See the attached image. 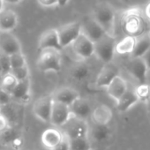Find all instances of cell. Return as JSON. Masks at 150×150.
I'll return each mask as SVG.
<instances>
[{
  "label": "cell",
  "instance_id": "28",
  "mask_svg": "<svg viewBox=\"0 0 150 150\" xmlns=\"http://www.w3.org/2000/svg\"><path fill=\"white\" fill-rule=\"evenodd\" d=\"M134 93L139 102L147 104L150 101V84L149 83L139 84L134 88Z\"/></svg>",
  "mask_w": 150,
  "mask_h": 150
},
{
  "label": "cell",
  "instance_id": "1",
  "mask_svg": "<svg viewBox=\"0 0 150 150\" xmlns=\"http://www.w3.org/2000/svg\"><path fill=\"white\" fill-rule=\"evenodd\" d=\"M92 18L103 29L106 35L115 37L116 13L110 4L107 2L98 3L93 9Z\"/></svg>",
  "mask_w": 150,
  "mask_h": 150
},
{
  "label": "cell",
  "instance_id": "29",
  "mask_svg": "<svg viewBox=\"0 0 150 150\" xmlns=\"http://www.w3.org/2000/svg\"><path fill=\"white\" fill-rule=\"evenodd\" d=\"M17 83H18V81L11 73H8L5 75V76H3L1 81H0V88L11 95L12 91L15 88Z\"/></svg>",
  "mask_w": 150,
  "mask_h": 150
},
{
  "label": "cell",
  "instance_id": "36",
  "mask_svg": "<svg viewBox=\"0 0 150 150\" xmlns=\"http://www.w3.org/2000/svg\"><path fill=\"white\" fill-rule=\"evenodd\" d=\"M51 150H70V146H69V139H67L65 136H64L63 140L56 146L54 148Z\"/></svg>",
  "mask_w": 150,
  "mask_h": 150
},
{
  "label": "cell",
  "instance_id": "3",
  "mask_svg": "<svg viewBox=\"0 0 150 150\" xmlns=\"http://www.w3.org/2000/svg\"><path fill=\"white\" fill-rule=\"evenodd\" d=\"M36 65L41 71H59L61 70V55L60 51L56 50H42L37 61Z\"/></svg>",
  "mask_w": 150,
  "mask_h": 150
},
{
  "label": "cell",
  "instance_id": "22",
  "mask_svg": "<svg viewBox=\"0 0 150 150\" xmlns=\"http://www.w3.org/2000/svg\"><path fill=\"white\" fill-rule=\"evenodd\" d=\"M12 98L21 103L28 102L30 99V80L18 81L17 85L11 93Z\"/></svg>",
  "mask_w": 150,
  "mask_h": 150
},
{
  "label": "cell",
  "instance_id": "18",
  "mask_svg": "<svg viewBox=\"0 0 150 150\" xmlns=\"http://www.w3.org/2000/svg\"><path fill=\"white\" fill-rule=\"evenodd\" d=\"M106 89L109 96L117 103L128 89V85L125 80L118 75L111 81V82L107 86Z\"/></svg>",
  "mask_w": 150,
  "mask_h": 150
},
{
  "label": "cell",
  "instance_id": "10",
  "mask_svg": "<svg viewBox=\"0 0 150 150\" xmlns=\"http://www.w3.org/2000/svg\"><path fill=\"white\" fill-rule=\"evenodd\" d=\"M71 46L74 54L82 60H86L94 55V42L83 34H81Z\"/></svg>",
  "mask_w": 150,
  "mask_h": 150
},
{
  "label": "cell",
  "instance_id": "23",
  "mask_svg": "<svg viewBox=\"0 0 150 150\" xmlns=\"http://www.w3.org/2000/svg\"><path fill=\"white\" fill-rule=\"evenodd\" d=\"M137 103H139L137 96L134 93V89H128L117 102V109L119 112H125L132 108Z\"/></svg>",
  "mask_w": 150,
  "mask_h": 150
},
{
  "label": "cell",
  "instance_id": "32",
  "mask_svg": "<svg viewBox=\"0 0 150 150\" xmlns=\"http://www.w3.org/2000/svg\"><path fill=\"white\" fill-rule=\"evenodd\" d=\"M0 68H1L3 76H5V75H6L8 73H11L12 68H11L9 56L0 53Z\"/></svg>",
  "mask_w": 150,
  "mask_h": 150
},
{
  "label": "cell",
  "instance_id": "19",
  "mask_svg": "<svg viewBox=\"0 0 150 150\" xmlns=\"http://www.w3.org/2000/svg\"><path fill=\"white\" fill-rule=\"evenodd\" d=\"M91 117L95 125H109L113 117V111L108 105L100 104L93 110Z\"/></svg>",
  "mask_w": 150,
  "mask_h": 150
},
{
  "label": "cell",
  "instance_id": "34",
  "mask_svg": "<svg viewBox=\"0 0 150 150\" xmlns=\"http://www.w3.org/2000/svg\"><path fill=\"white\" fill-rule=\"evenodd\" d=\"M38 4L45 8H51L55 6H58L57 0H37Z\"/></svg>",
  "mask_w": 150,
  "mask_h": 150
},
{
  "label": "cell",
  "instance_id": "5",
  "mask_svg": "<svg viewBox=\"0 0 150 150\" xmlns=\"http://www.w3.org/2000/svg\"><path fill=\"white\" fill-rule=\"evenodd\" d=\"M62 128L64 136L69 139L88 137L89 126L86 120L71 117Z\"/></svg>",
  "mask_w": 150,
  "mask_h": 150
},
{
  "label": "cell",
  "instance_id": "12",
  "mask_svg": "<svg viewBox=\"0 0 150 150\" xmlns=\"http://www.w3.org/2000/svg\"><path fill=\"white\" fill-rule=\"evenodd\" d=\"M119 75V69L115 64L110 63L104 64L97 74L95 85L97 88H107V86L111 82V81Z\"/></svg>",
  "mask_w": 150,
  "mask_h": 150
},
{
  "label": "cell",
  "instance_id": "8",
  "mask_svg": "<svg viewBox=\"0 0 150 150\" xmlns=\"http://www.w3.org/2000/svg\"><path fill=\"white\" fill-rule=\"evenodd\" d=\"M22 52L21 44L19 39L11 32L0 33V53L12 56Z\"/></svg>",
  "mask_w": 150,
  "mask_h": 150
},
{
  "label": "cell",
  "instance_id": "37",
  "mask_svg": "<svg viewBox=\"0 0 150 150\" xmlns=\"http://www.w3.org/2000/svg\"><path fill=\"white\" fill-rule=\"evenodd\" d=\"M142 60L144 61L147 70H150V48L148 49V50L141 57Z\"/></svg>",
  "mask_w": 150,
  "mask_h": 150
},
{
  "label": "cell",
  "instance_id": "6",
  "mask_svg": "<svg viewBox=\"0 0 150 150\" xmlns=\"http://www.w3.org/2000/svg\"><path fill=\"white\" fill-rule=\"evenodd\" d=\"M59 43L62 49L66 48L78 38L81 34V26L79 22H71L63 25L57 29Z\"/></svg>",
  "mask_w": 150,
  "mask_h": 150
},
{
  "label": "cell",
  "instance_id": "15",
  "mask_svg": "<svg viewBox=\"0 0 150 150\" xmlns=\"http://www.w3.org/2000/svg\"><path fill=\"white\" fill-rule=\"evenodd\" d=\"M51 97L54 102L64 104L66 106H70L81 96L80 93L74 88L64 87L54 91L53 94L51 95Z\"/></svg>",
  "mask_w": 150,
  "mask_h": 150
},
{
  "label": "cell",
  "instance_id": "11",
  "mask_svg": "<svg viewBox=\"0 0 150 150\" xmlns=\"http://www.w3.org/2000/svg\"><path fill=\"white\" fill-rule=\"evenodd\" d=\"M127 71L139 84L146 83L148 70L141 57H131L127 64Z\"/></svg>",
  "mask_w": 150,
  "mask_h": 150
},
{
  "label": "cell",
  "instance_id": "39",
  "mask_svg": "<svg viewBox=\"0 0 150 150\" xmlns=\"http://www.w3.org/2000/svg\"><path fill=\"white\" fill-rule=\"evenodd\" d=\"M5 3H8V4H13V5H17L20 4L21 2H23L24 0H4Z\"/></svg>",
  "mask_w": 150,
  "mask_h": 150
},
{
  "label": "cell",
  "instance_id": "30",
  "mask_svg": "<svg viewBox=\"0 0 150 150\" xmlns=\"http://www.w3.org/2000/svg\"><path fill=\"white\" fill-rule=\"evenodd\" d=\"M9 57H10V64H11L12 70L18 69V68L27 65L26 57L22 52L13 54V55L10 56Z\"/></svg>",
  "mask_w": 150,
  "mask_h": 150
},
{
  "label": "cell",
  "instance_id": "14",
  "mask_svg": "<svg viewBox=\"0 0 150 150\" xmlns=\"http://www.w3.org/2000/svg\"><path fill=\"white\" fill-rule=\"evenodd\" d=\"M81 34L87 36L94 43L99 41L103 36L106 35L103 29L97 24V22L92 17L86 19L82 23H81Z\"/></svg>",
  "mask_w": 150,
  "mask_h": 150
},
{
  "label": "cell",
  "instance_id": "7",
  "mask_svg": "<svg viewBox=\"0 0 150 150\" xmlns=\"http://www.w3.org/2000/svg\"><path fill=\"white\" fill-rule=\"evenodd\" d=\"M53 99L51 96L39 97L33 103V113L35 116L44 123H50Z\"/></svg>",
  "mask_w": 150,
  "mask_h": 150
},
{
  "label": "cell",
  "instance_id": "45",
  "mask_svg": "<svg viewBox=\"0 0 150 150\" xmlns=\"http://www.w3.org/2000/svg\"><path fill=\"white\" fill-rule=\"evenodd\" d=\"M0 108H1V107H0Z\"/></svg>",
  "mask_w": 150,
  "mask_h": 150
},
{
  "label": "cell",
  "instance_id": "38",
  "mask_svg": "<svg viewBox=\"0 0 150 150\" xmlns=\"http://www.w3.org/2000/svg\"><path fill=\"white\" fill-rule=\"evenodd\" d=\"M145 16H146V18L148 20V21H150V2L146 5V8H145Z\"/></svg>",
  "mask_w": 150,
  "mask_h": 150
},
{
  "label": "cell",
  "instance_id": "17",
  "mask_svg": "<svg viewBox=\"0 0 150 150\" xmlns=\"http://www.w3.org/2000/svg\"><path fill=\"white\" fill-rule=\"evenodd\" d=\"M19 23V17L16 12L12 9H4L0 13V33L12 32Z\"/></svg>",
  "mask_w": 150,
  "mask_h": 150
},
{
  "label": "cell",
  "instance_id": "9",
  "mask_svg": "<svg viewBox=\"0 0 150 150\" xmlns=\"http://www.w3.org/2000/svg\"><path fill=\"white\" fill-rule=\"evenodd\" d=\"M73 117L69 106L53 101L50 123L57 127H62Z\"/></svg>",
  "mask_w": 150,
  "mask_h": 150
},
{
  "label": "cell",
  "instance_id": "16",
  "mask_svg": "<svg viewBox=\"0 0 150 150\" xmlns=\"http://www.w3.org/2000/svg\"><path fill=\"white\" fill-rule=\"evenodd\" d=\"M69 108L73 117L82 120H86L87 118L91 117L93 111L90 103L88 100L81 97L75 101L71 105H70Z\"/></svg>",
  "mask_w": 150,
  "mask_h": 150
},
{
  "label": "cell",
  "instance_id": "26",
  "mask_svg": "<svg viewBox=\"0 0 150 150\" xmlns=\"http://www.w3.org/2000/svg\"><path fill=\"white\" fill-rule=\"evenodd\" d=\"M150 48V38L148 35L144 34L139 37H136V43L131 57H141Z\"/></svg>",
  "mask_w": 150,
  "mask_h": 150
},
{
  "label": "cell",
  "instance_id": "21",
  "mask_svg": "<svg viewBox=\"0 0 150 150\" xmlns=\"http://www.w3.org/2000/svg\"><path fill=\"white\" fill-rule=\"evenodd\" d=\"M91 68L85 62H79L72 65L69 71L71 79L76 81H84L90 76Z\"/></svg>",
  "mask_w": 150,
  "mask_h": 150
},
{
  "label": "cell",
  "instance_id": "33",
  "mask_svg": "<svg viewBox=\"0 0 150 150\" xmlns=\"http://www.w3.org/2000/svg\"><path fill=\"white\" fill-rule=\"evenodd\" d=\"M12 100H13L12 96L9 93H7V92H6L3 89L0 88V107L7 106L11 103Z\"/></svg>",
  "mask_w": 150,
  "mask_h": 150
},
{
  "label": "cell",
  "instance_id": "13",
  "mask_svg": "<svg viewBox=\"0 0 150 150\" xmlns=\"http://www.w3.org/2000/svg\"><path fill=\"white\" fill-rule=\"evenodd\" d=\"M38 48L40 51L44 50H56L57 51H61L63 49L59 43L57 29L50 28L44 31L40 36Z\"/></svg>",
  "mask_w": 150,
  "mask_h": 150
},
{
  "label": "cell",
  "instance_id": "41",
  "mask_svg": "<svg viewBox=\"0 0 150 150\" xmlns=\"http://www.w3.org/2000/svg\"><path fill=\"white\" fill-rule=\"evenodd\" d=\"M5 9V1L4 0H0V13Z\"/></svg>",
  "mask_w": 150,
  "mask_h": 150
},
{
  "label": "cell",
  "instance_id": "20",
  "mask_svg": "<svg viewBox=\"0 0 150 150\" xmlns=\"http://www.w3.org/2000/svg\"><path fill=\"white\" fill-rule=\"evenodd\" d=\"M64 139V134L61 131L56 128H49L42 133V144L48 149H52L57 146Z\"/></svg>",
  "mask_w": 150,
  "mask_h": 150
},
{
  "label": "cell",
  "instance_id": "25",
  "mask_svg": "<svg viewBox=\"0 0 150 150\" xmlns=\"http://www.w3.org/2000/svg\"><path fill=\"white\" fill-rule=\"evenodd\" d=\"M136 43V37L126 35L116 43L115 53L118 55H131L134 50Z\"/></svg>",
  "mask_w": 150,
  "mask_h": 150
},
{
  "label": "cell",
  "instance_id": "2",
  "mask_svg": "<svg viewBox=\"0 0 150 150\" xmlns=\"http://www.w3.org/2000/svg\"><path fill=\"white\" fill-rule=\"evenodd\" d=\"M121 26L127 35L139 37L146 28V21L139 9H129L121 18Z\"/></svg>",
  "mask_w": 150,
  "mask_h": 150
},
{
  "label": "cell",
  "instance_id": "35",
  "mask_svg": "<svg viewBox=\"0 0 150 150\" xmlns=\"http://www.w3.org/2000/svg\"><path fill=\"white\" fill-rule=\"evenodd\" d=\"M9 128V120L4 115L0 113V133H2Z\"/></svg>",
  "mask_w": 150,
  "mask_h": 150
},
{
  "label": "cell",
  "instance_id": "43",
  "mask_svg": "<svg viewBox=\"0 0 150 150\" xmlns=\"http://www.w3.org/2000/svg\"><path fill=\"white\" fill-rule=\"evenodd\" d=\"M146 105H147V106H148V109H149V110H150V101H149V103H147V104H146Z\"/></svg>",
  "mask_w": 150,
  "mask_h": 150
},
{
  "label": "cell",
  "instance_id": "31",
  "mask_svg": "<svg viewBox=\"0 0 150 150\" xmlns=\"http://www.w3.org/2000/svg\"><path fill=\"white\" fill-rule=\"evenodd\" d=\"M11 74L18 81H26V80L29 79L30 71H29V68H28V66L27 64V65L22 66L21 68L12 70Z\"/></svg>",
  "mask_w": 150,
  "mask_h": 150
},
{
  "label": "cell",
  "instance_id": "42",
  "mask_svg": "<svg viewBox=\"0 0 150 150\" xmlns=\"http://www.w3.org/2000/svg\"><path fill=\"white\" fill-rule=\"evenodd\" d=\"M2 77H3V75H2V71H1V68H0V81H1Z\"/></svg>",
  "mask_w": 150,
  "mask_h": 150
},
{
  "label": "cell",
  "instance_id": "24",
  "mask_svg": "<svg viewBox=\"0 0 150 150\" xmlns=\"http://www.w3.org/2000/svg\"><path fill=\"white\" fill-rule=\"evenodd\" d=\"M88 134L91 139L98 143H102L106 141L111 135V131L109 125H95L89 129Z\"/></svg>",
  "mask_w": 150,
  "mask_h": 150
},
{
  "label": "cell",
  "instance_id": "27",
  "mask_svg": "<svg viewBox=\"0 0 150 150\" xmlns=\"http://www.w3.org/2000/svg\"><path fill=\"white\" fill-rule=\"evenodd\" d=\"M70 150H92L91 142L88 137H82L69 139Z\"/></svg>",
  "mask_w": 150,
  "mask_h": 150
},
{
  "label": "cell",
  "instance_id": "44",
  "mask_svg": "<svg viewBox=\"0 0 150 150\" xmlns=\"http://www.w3.org/2000/svg\"><path fill=\"white\" fill-rule=\"evenodd\" d=\"M147 35H148V36H149V38H150V31H149V32L147 33Z\"/></svg>",
  "mask_w": 150,
  "mask_h": 150
},
{
  "label": "cell",
  "instance_id": "4",
  "mask_svg": "<svg viewBox=\"0 0 150 150\" xmlns=\"http://www.w3.org/2000/svg\"><path fill=\"white\" fill-rule=\"evenodd\" d=\"M116 43L117 42L114 36L105 35L94 43V55L105 64L111 63L115 56Z\"/></svg>",
  "mask_w": 150,
  "mask_h": 150
},
{
  "label": "cell",
  "instance_id": "40",
  "mask_svg": "<svg viewBox=\"0 0 150 150\" xmlns=\"http://www.w3.org/2000/svg\"><path fill=\"white\" fill-rule=\"evenodd\" d=\"M57 2H58V6L63 7V6H65L68 4L69 0H57Z\"/></svg>",
  "mask_w": 150,
  "mask_h": 150
}]
</instances>
